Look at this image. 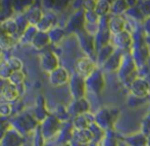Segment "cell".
<instances>
[{
    "label": "cell",
    "mask_w": 150,
    "mask_h": 146,
    "mask_svg": "<svg viewBox=\"0 0 150 146\" xmlns=\"http://www.w3.org/2000/svg\"><path fill=\"white\" fill-rule=\"evenodd\" d=\"M119 116L117 109L115 108H102L100 111H98L95 117V122L97 126L102 130H107L111 128L117 120V118Z\"/></svg>",
    "instance_id": "6da1fadb"
},
{
    "label": "cell",
    "mask_w": 150,
    "mask_h": 146,
    "mask_svg": "<svg viewBox=\"0 0 150 146\" xmlns=\"http://www.w3.org/2000/svg\"><path fill=\"white\" fill-rule=\"evenodd\" d=\"M69 91L73 95L74 99H80L85 97L86 94V80L77 73L73 75L69 79Z\"/></svg>",
    "instance_id": "7a4b0ae2"
},
{
    "label": "cell",
    "mask_w": 150,
    "mask_h": 146,
    "mask_svg": "<svg viewBox=\"0 0 150 146\" xmlns=\"http://www.w3.org/2000/svg\"><path fill=\"white\" fill-rule=\"evenodd\" d=\"M130 90L134 97L143 99L148 96L150 85L144 78H135L130 84Z\"/></svg>",
    "instance_id": "3957f363"
},
{
    "label": "cell",
    "mask_w": 150,
    "mask_h": 146,
    "mask_svg": "<svg viewBox=\"0 0 150 146\" xmlns=\"http://www.w3.org/2000/svg\"><path fill=\"white\" fill-rule=\"evenodd\" d=\"M85 80H86V87L89 88L90 90H92L94 93L99 94L104 89L105 86L104 76H103L102 72L98 71L97 69Z\"/></svg>",
    "instance_id": "277c9868"
},
{
    "label": "cell",
    "mask_w": 150,
    "mask_h": 146,
    "mask_svg": "<svg viewBox=\"0 0 150 146\" xmlns=\"http://www.w3.org/2000/svg\"><path fill=\"white\" fill-rule=\"evenodd\" d=\"M71 76L67 69L58 67L49 73V83L53 87H60L69 82Z\"/></svg>",
    "instance_id": "5b68a950"
},
{
    "label": "cell",
    "mask_w": 150,
    "mask_h": 146,
    "mask_svg": "<svg viewBox=\"0 0 150 146\" xmlns=\"http://www.w3.org/2000/svg\"><path fill=\"white\" fill-rule=\"evenodd\" d=\"M60 120L55 116H48L45 120L42 122V130L41 135L45 139L52 137L58 130H59Z\"/></svg>",
    "instance_id": "8992f818"
},
{
    "label": "cell",
    "mask_w": 150,
    "mask_h": 146,
    "mask_svg": "<svg viewBox=\"0 0 150 146\" xmlns=\"http://www.w3.org/2000/svg\"><path fill=\"white\" fill-rule=\"evenodd\" d=\"M76 69H77V74L83 77L84 79H87L88 77L96 69L94 61L90 57H82L78 59L77 63H76Z\"/></svg>",
    "instance_id": "52a82bcc"
},
{
    "label": "cell",
    "mask_w": 150,
    "mask_h": 146,
    "mask_svg": "<svg viewBox=\"0 0 150 146\" xmlns=\"http://www.w3.org/2000/svg\"><path fill=\"white\" fill-rule=\"evenodd\" d=\"M59 67L58 64V57L53 51L46 50L41 55V67L43 71L47 73H51L53 69Z\"/></svg>",
    "instance_id": "ba28073f"
},
{
    "label": "cell",
    "mask_w": 150,
    "mask_h": 146,
    "mask_svg": "<svg viewBox=\"0 0 150 146\" xmlns=\"http://www.w3.org/2000/svg\"><path fill=\"white\" fill-rule=\"evenodd\" d=\"M89 111L90 104L85 97L80 99H74V101L69 106V113H71V115H75V117L84 115V113H88Z\"/></svg>",
    "instance_id": "9c48e42d"
},
{
    "label": "cell",
    "mask_w": 150,
    "mask_h": 146,
    "mask_svg": "<svg viewBox=\"0 0 150 146\" xmlns=\"http://www.w3.org/2000/svg\"><path fill=\"white\" fill-rule=\"evenodd\" d=\"M120 69V76H122V80L124 79L131 80L132 75L135 73V69H136V63H135L133 58L122 57V61ZM130 82H132V80Z\"/></svg>",
    "instance_id": "30bf717a"
},
{
    "label": "cell",
    "mask_w": 150,
    "mask_h": 146,
    "mask_svg": "<svg viewBox=\"0 0 150 146\" xmlns=\"http://www.w3.org/2000/svg\"><path fill=\"white\" fill-rule=\"evenodd\" d=\"M132 43H133L132 35L129 32L124 31L122 33L115 35V45L117 46L119 50L129 49L132 46Z\"/></svg>",
    "instance_id": "8fae6325"
},
{
    "label": "cell",
    "mask_w": 150,
    "mask_h": 146,
    "mask_svg": "<svg viewBox=\"0 0 150 146\" xmlns=\"http://www.w3.org/2000/svg\"><path fill=\"white\" fill-rule=\"evenodd\" d=\"M122 61V54L120 52V50H117V51L113 52L112 55L103 63V67L107 72H115L117 69H120Z\"/></svg>",
    "instance_id": "7c38bea8"
},
{
    "label": "cell",
    "mask_w": 150,
    "mask_h": 146,
    "mask_svg": "<svg viewBox=\"0 0 150 146\" xmlns=\"http://www.w3.org/2000/svg\"><path fill=\"white\" fill-rule=\"evenodd\" d=\"M55 22H56V16L53 13L43 14V16L40 20V22L38 23L36 28L40 32H46V33H48L52 29V27L55 24Z\"/></svg>",
    "instance_id": "4fadbf2b"
},
{
    "label": "cell",
    "mask_w": 150,
    "mask_h": 146,
    "mask_svg": "<svg viewBox=\"0 0 150 146\" xmlns=\"http://www.w3.org/2000/svg\"><path fill=\"white\" fill-rule=\"evenodd\" d=\"M126 22L122 16H113L108 21V30L113 35H117L125 31Z\"/></svg>",
    "instance_id": "5bb4252c"
},
{
    "label": "cell",
    "mask_w": 150,
    "mask_h": 146,
    "mask_svg": "<svg viewBox=\"0 0 150 146\" xmlns=\"http://www.w3.org/2000/svg\"><path fill=\"white\" fill-rule=\"evenodd\" d=\"M26 20L28 22V24L30 26L36 27L38 25V23L40 22V20L43 16V12L39 7H34V6H30V8H28V10L26 11Z\"/></svg>",
    "instance_id": "9a60e30c"
},
{
    "label": "cell",
    "mask_w": 150,
    "mask_h": 146,
    "mask_svg": "<svg viewBox=\"0 0 150 146\" xmlns=\"http://www.w3.org/2000/svg\"><path fill=\"white\" fill-rule=\"evenodd\" d=\"M50 42H51V40H50V37H49V35H48V33L38 31L37 34L34 36L31 43H32V45L35 46L37 49H42V48L46 47L48 44H50Z\"/></svg>",
    "instance_id": "2e32d148"
},
{
    "label": "cell",
    "mask_w": 150,
    "mask_h": 146,
    "mask_svg": "<svg viewBox=\"0 0 150 146\" xmlns=\"http://www.w3.org/2000/svg\"><path fill=\"white\" fill-rule=\"evenodd\" d=\"M18 95H20V89H18V87H16V85H13V84H11L8 81L3 92H2L1 96H3V98L7 101H14L18 99Z\"/></svg>",
    "instance_id": "e0dca14e"
},
{
    "label": "cell",
    "mask_w": 150,
    "mask_h": 146,
    "mask_svg": "<svg viewBox=\"0 0 150 146\" xmlns=\"http://www.w3.org/2000/svg\"><path fill=\"white\" fill-rule=\"evenodd\" d=\"M128 146H148L147 137L143 133H137L126 139Z\"/></svg>",
    "instance_id": "ac0fdd59"
},
{
    "label": "cell",
    "mask_w": 150,
    "mask_h": 146,
    "mask_svg": "<svg viewBox=\"0 0 150 146\" xmlns=\"http://www.w3.org/2000/svg\"><path fill=\"white\" fill-rule=\"evenodd\" d=\"M85 23V13L82 11H79L76 14H74V16L71 18V21L69 23V27L71 30H81L84 28Z\"/></svg>",
    "instance_id": "d6986e66"
},
{
    "label": "cell",
    "mask_w": 150,
    "mask_h": 146,
    "mask_svg": "<svg viewBox=\"0 0 150 146\" xmlns=\"http://www.w3.org/2000/svg\"><path fill=\"white\" fill-rule=\"evenodd\" d=\"M88 113H84V115L75 117L74 126H75L76 130H88L90 128L92 122H90V120L88 118Z\"/></svg>",
    "instance_id": "ffe728a7"
},
{
    "label": "cell",
    "mask_w": 150,
    "mask_h": 146,
    "mask_svg": "<svg viewBox=\"0 0 150 146\" xmlns=\"http://www.w3.org/2000/svg\"><path fill=\"white\" fill-rule=\"evenodd\" d=\"M115 51V47H113L112 45H109V44H107V45L103 46V47L100 48V50H99L98 62L104 63L105 61L107 60V59H108L111 55H112Z\"/></svg>",
    "instance_id": "44dd1931"
},
{
    "label": "cell",
    "mask_w": 150,
    "mask_h": 146,
    "mask_svg": "<svg viewBox=\"0 0 150 146\" xmlns=\"http://www.w3.org/2000/svg\"><path fill=\"white\" fill-rule=\"evenodd\" d=\"M110 8H111V2L97 1L94 11L98 14L99 18H103V16H105L109 11H110Z\"/></svg>",
    "instance_id": "7402d4cb"
},
{
    "label": "cell",
    "mask_w": 150,
    "mask_h": 146,
    "mask_svg": "<svg viewBox=\"0 0 150 146\" xmlns=\"http://www.w3.org/2000/svg\"><path fill=\"white\" fill-rule=\"evenodd\" d=\"M75 138L79 143L83 144V143H88L93 139V133L91 130H76L75 131Z\"/></svg>",
    "instance_id": "603a6c76"
},
{
    "label": "cell",
    "mask_w": 150,
    "mask_h": 146,
    "mask_svg": "<svg viewBox=\"0 0 150 146\" xmlns=\"http://www.w3.org/2000/svg\"><path fill=\"white\" fill-rule=\"evenodd\" d=\"M111 12L115 16H122V13L126 12L127 10L130 8L129 6V2L127 1H115V2H111Z\"/></svg>",
    "instance_id": "cb8c5ba5"
},
{
    "label": "cell",
    "mask_w": 150,
    "mask_h": 146,
    "mask_svg": "<svg viewBox=\"0 0 150 146\" xmlns=\"http://www.w3.org/2000/svg\"><path fill=\"white\" fill-rule=\"evenodd\" d=\"M25 79H26V75L23 71H16L10 75V77L8 78V81L11 84L16 85V87H20L24 84Z\"/></svg>",
    "instance_id": "d4e9b609"
},
{
    "label": "cell",
    "mask_w": 150,
    "mask_h": 146,
    "mask_svg": "<svg viewBox=\"0 0 150 146\" xmlns=\"http://www.w3.org/2000/svg\"><path fill=\"white\" fill-rule=\"evenodd\" d=\"M16 44V39L12 36L2 34L0 36V49H9Z\"/></svg>",
    "instance_id": "484cf974"
},
{
    "label": "cell",
    "mask_w": 150,
    "mask_h": 146,
    "mask_svg": "<svg viewBox=\"0 0 150 146\" xmlns=\"http://www.w3.org/2000/svg\"><path fill=\"white\" fill-rule=\"evenodd\" d=\"M38 30L36 27L34 26H29L28 28L24 31V33L22 34V37H21V39L23 40L24 42H32V40H33L34 36L37 34Z\"/></svg>",
    "instance_id": "4316f807"
},
{
    "label": "cell",
    "mask_w": 150,
    "mask_h": 146,
    "mask_svg": "<svg viewBox=\"0 0 150 146\" xmlns=\"http://www.w3.org/2000/svg\"><path fill=\"white\" fill-rule=\"evenodd\" d=\"M5 63L7 64V67H9L12 73L16 71H22V69H23V62L21 61V59H18V58L10 57Z\"/></svg>",
    "instance_id": "83f0119b"
},
{
    "label": "cell",
    "mask_w": 150,
    "mask_h": 146,
    "mask_svg": "<svg viewBox=\"0 0 150 146\" xmlns=\"http://www.w3.org/2000/svg\"><path fill=\"white\" fill-rule=\"evenodd\" d=\"M82 40H83L84 50H85L86 52H88V53L92 52L93 49H94V44H95L94 38L90 35H86V36H83Z\"/></svg>",
    "instance_id": "f1b7e54d"
},
{
    "label": "cell",
    "mask_w": 150,
    "mask_h": 146,
    "mask_svg": "<svg viewBox=\"0 0 150 146\" xmlns=\"http://www.w3.org/2000/svg\"><path fill=\"white\" fill-rule=\"evenodd\" d=\"M48 35H49L51 41H59L61 38L63 37L64 33H63V30L56 28V29L50 30V31L48 32Z\"/></svg>",
    "instance_id": "f546056e"
},
{
    "label": "cell",
    "mask_w": 150,
    "mask_h": 146,
    "mask_svg": "<svg viewBox=\"0 0 150 146\" xmlns=\"http://www.w3.org/2000/svg\"><path fill=\"white\" fill-rule=\"evenodd\" d=\"M140 9L141 13L145 16H148L150 18V1H143L140 3Z\"/></svg>",
    "instance_id": "4dcf8cb0"
},
{
    "label": "cell",
    "mask_w": 150,
    "mask_h": 146,
    "mask_svg": "<svg viewBox=\"0 0 150 146\" xmlns=\"http://www.w3.org/2000/svg\"><path fill=\"white\" fill-rule=\"evenodd\" d=\"M142 127H143V132H142L143 134L146 137L150 136V116L143 122Z\"/></svg>",
    "instance_id": "1f68e13d"
},
{
    "label": "cell",
    "mask_w": 150,
    "mask_h": 146,
    "mask_svg": "<svg viewBox=\"0 0 150 146\" xmlns=\"http://www.w3.org/2000/svg\"><path fill=\"white\" fill-rule=\"evenodd\" d=\"M11 113V106L10 104L4 103L0 105V116H8Z\"/></svg>",
    "instance_id": "d6a6232c"
},
{
    "label": "cell",
    "mask_w": 150,
    "mask_h": 146,
    "mask_svg": "<svg viewBox=\"0 0 150 146\" xmlns=\"http://www.w3.org/2000/svg\"><path fill=\"white\" fill-rule=\"evenodd\" d=\"M7 82H8V80L3 79V78L0 77V95H1L2 92H3L4 88H5L6 84H7Z\"/></svg>",
    "instance_id": "836d02e7"
},
{
    "label": "cell",
    "mask_w": 150,
    "mask_h": 146,
    "mask_svg": "<svg viewBox=\"0 0 150 146\" xmlns=\"http://www.w3.org/2000/svg\"><path fill=\"white\" fill-rule=\"evenodd\" d=\"M145 32L150 36V18H148L147 22L145 23Z\"/></svg>",
    "instance_id": "e575fe53"
},
{
    "label": "cell",
    "mask_w": 150,
    "mask_h": 146,
    "mask_svg": "<svg viewBox=\"0 0 150 146\" xmlns=\"http://www.w3.org/2000/svg\"><path fill=\"white\" fill-rule=\"evenodd\" d=\"M1 10H2V2H0V13H1Z\"/></svg>",
    "instance_id": "d590c367"
},
{
    "label": "cell",
    "mask_w": 150,
    "mask_h": 146,
    "mask_svg": "<svg viewBox=\"0 0 150 146\" xmlns=\"http://www.w3.org/2000/svg\"><path fill=\"white\" fill-rule=\"evenodd\" d=\"M62 146H71L69 144H64V145H62Z\"/></svg>",
    "instance_id": "8d00e7d4"
}]
</instances>
